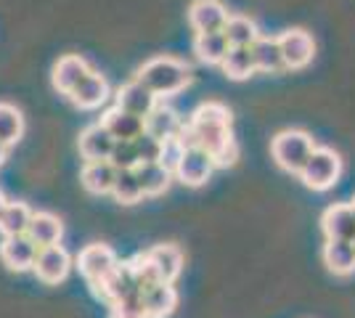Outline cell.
Segmentation results:
<instances>
[{
  "instance_id": "cell-1",
  "label": "cell",
  "mask_w": 355,
  "mask_h": 318,
  "mask_svg": "<svg viewBox=\"0 0 355 318\" xmlns=\"http://www.w3.org/2000/svg\"><path fill=\"white\" fill-rule=\"evenodd\" d=\"M231 109L220 101L196 106L183 125V138L189 146H199L215 159L218 167H228L239 159V143L231 130Z\"/></svg>"
},
{
  "instance_id": "cell-2",
  "label": "cell",
  "mask_w": 355,
  "mask_h": 318,
  "mask_svg": "<svg viewBox=\"0 0 355 318\" xmlns=\"http://www.w3.org/2000/svg\"><path fill=\"white\" fill-rule=\"evenodd\" d=\"M135 80L148 88L157 98H170L175 93L186 91L191 85L193 72L189 64L170 56H157V59H148L144 67H138Z\"/></svg>"
},
{
  "instance_id": "cell-3",
  "label": "cell",
  "mask_w": 355,
  "mask_h": 318,
  "mask_svg": "<svg viewBox=\"0 0 355 318\" xmlns=\"http://www.w3.org/2000/svg\"><path fill=\"white\" fill-rule=\"evenodd\" d=\"M313 149H315V141L305 130H282L270 141L273 162L282 167L284 173H292V175H300V170L305 167Z\"/></svg>"
},
{
  "instance_id": "cell-4",
  "label": "cell",
  "mask_w": 355,
  "mask_h": 318,
  "mask_svg": "<svg viewBox=\"0 0 355 318\" xmlns=\"http://www.w3.org/2000/svg\"><path fill=\"white\" fill-rule=\"evenodd\" d=\"M119 265V258L114 255V249L109 244H88L80 249V255L74 258V268L80 271V276L88 281V287L93 289V294L106 284V279L114 273Z\"/></svg>"
},
{
  "instance_id": "cell-5",
  "label": "cell",
  "mask_w": 355,
  "mask_h": 318,
  "mask_svg": "<svg viewBox=\"0 0 355 318\" xmlns=\"http://www.w3.org/2000/svg\"><path fill=\"white\" fill-rule=\"evenodd\" d=\"M342 175V159L334 149H324L315 146L313 154L308 157L305 167L300 170V181L305 183L313 191H329Z\"/></svg>"
},
{
  "instance_id": "cell-6",
  "label": "cell",
  "mask_w": 355,
  "mask_h": 318,
  "mask_svg": "<svg viewBox=\"0 0 355 318\" xmlns=\"http://www.w3.org/2000/svg\"><path fill=\"white\" fill-rule=\"evenodd\" d=\"M72 265H74L72 255L61 244H51V247H40L37 249L32 273L37 276V281H43L48 287H56V284H61L69 276Z\"/></svg>"
},
{
  "instance_id": "cell-7",
  "label": "cell",
  "mask_w": 355,
  "mask_h": 318,
  "mask_svg": "<svg viewBox=\"0 0 355 318\" xmlns=\"http://www.w3.org/2000/svg\"><path fill=\"white\" fill-rule=\"evenodd\" d=\"M215 167H218L215 159L205 149L186 146V152H183V157H180V162L175 167V178L183 186H189V188H199V186H205L212 178Z\"/></svg>"
},
{
  "instance_id": "cell-8",
  "label": "cell",
  "mask_w": 355,
  "mask_h": 318,
  "mask_svg": "<svg viewBox=\"0 0 355 318\" xmlns=\"http://www.w3.org/2000/svg\"><path fill=\"white\" fill-rule=\"evenodd\" d=\"M279 46H282L284 67L286 69H305L315 56V43L313 35L305 30H286L279 35Z\"/></svg>"
},
{
  "instance_id": "cell-9",
  "label": "cell",
  "mask_w": 355,
  "mask_h": 318,
  "mask_svg": "<svg viewBox=\"0 0 355 318\" xmlns=\"http://www.w3.org/2000/svg\"><path fill=\"white\" fill-rule=\"evenodd\" d=\"M37 249L40 247L32 242L27 233H21V236H3V242H0V263L8 271H16V273L32 271L35 258H37Z\"/></svg>"
},
{
  "instance_id": "cell-10",
  "label": "cell",
  "mask_w": 355,
  "mask_h": 318,
  "mask_svg": "<svg viewBox=\"0 0 355 318\" xmlns=\"http://www.w3.org/2000/svg\"><path fill=\"white\" fill-rule=\"evenodd\" d=\"M74 106L85 109V112H93V109H101V106L112 98V88H109V80H106L101 72L90 69L88 75L77 82V88L69 93Z\"/></svg>"
},
{
  "instance_id": "cell-11",
  "label": "cell",
  "mask_w": 355,
  "mask_h": 318,
  "mask_svg": "<svg viewBox=\"0 0 355 318\" xmlns=\"http://www.w3.org/2000/svg\"><path fill=\"white\" fill-rule=\"evenodd\" d=\"M114 138L106 130L101 122L96 125H88L83 133H80V141H77V149H80V157L85 162H109V157L114 152Z\"/></svg>"
},
{
  "instance_id": "cell-12",
  "label": "cell",
  "mask_w": 355,
  "mask_h": 318,
  "mask_svg": "<svg viewBox=\"0 0 355 318\" xmlns=\"http://www.w3.org/2000/svg\"><path fill=\"white\" fill-rule=\"evenodd\" d=\"M228 8L220 0H193L189 6V24L196 35L202 32H223L228 21Z\"/></svg>"
},
{
  "instance_id": "cell-13",
  "label": "cell",
  "mask_w": 355,
  "mask_h": 318,
  "mask_svg": "<svg viewBox=\"0 0 355 318\" xmlns=\"http://www.w3.org/2000/svg\"><path fill=\"white\" fill-rule=\"evenodd\" d=\"M157 104H159V98L148 91V88H144L138 80H130V82L119 85L117 93H114V106L130 112L135 117H144V120L154 112Z\"/></svg>"
},
{
  "instance_id": "cell-14",
  "label": "cell",
  "mask_w": 355,
  "mask_h": 318,
  "mask_svg": "<svg viewBox=\"0 0 355 318\" xmlns=\"http://www.w3.org/2000/svg\"><path fill=\"white\" fill-rule=\"evenodd\" d=\"M321 231L326 239L355 242V210L353 204H331L321 215Z\"/></svg>"
},
{
  "instance_id": "cell-15",
  "label": "cell",
  "mask_w": 355,
  "mask_h": 318,
  "mask_svg": "<svg viewBox=\"0 0 355 318\" xmlns=\"http://www.w3.org/2000/svg\"><path fill=\"white\" fill-rule=\"evenodd\" d=\"M90 72L88 61L77 53H67L61 56L56 64H53V72H51V80H53V88L61 93V96H69V93L77 88V82Z\"/></svg>"
},
{
  "instance_id": "cell-16",
  "label": "cell",
  "mask_w": 355,
  "mask_h": 318,
  "mask_svg": "<svg viewBox=\"0 0 355 318\" xmlns=\"http://www.w3.org/2000/svg\"><path fill=\"white\" fill-rule=\"evenodd\" d=\"M144 255L157 268L159 279L167 281V284H175V279L183 273V252L178 249L175 244H154Z\"/></svg>"
},
{
  "instance_id": "cell-17",
  "label": "cell",
  "mask_w": 355,
  "mask_h": 318,
  "mask_svg": "<svg viewBox=\"0 0 355 318\" xmlns=\"http://www.w3.org/2000/svg\"><path fill=\"white\" fill-rule=\"evenodd\" d=\"M141 297H144V308H146L148 318H170L178 308V289L167 281L146 287Z\"/></svg>"
},
{
  "instance_id": "cell-18",
  "label": "cell",
  "mask_w": 355,
  "mask_h": 318,
  "mask_svg": "<svg viewBox=\"0 0 355 318\" xmlns=\"http://www.w3.org/2000/svg\"><path fill=\"white\" fill-rule=\"evenodd\" d=\"M183 125H186V120L178 114L173 106L157 104L154 112L144 120V130H146L148 136L159 138V141H167V138H175L178 133L183 130Z\"/></svg>"
},
{
  "instance_id": "cell-19",
  "label": "cell",
  "mask_w": 355,
  "mask_h": 318,
  "mask_svg": "<svg viewBox=\"0 0 355 318\" xmlns=\"http://www.w3.org/2000/svg\"><path fill=\"white\" fill-rule=\"evenodd\" d=\"M101 125L112 133L114 141H135V138L144 133V117H135L130 112L112 106L101 117Z\"/></svg>"
},
{
  "instance_id": "cell-20",
  "label": "cell",
  "mask_w": 355,
  "mask_h": 318,
  "mask_svg": "<svg viewBox=\"0 0 355 318\" xmlns=\"http://www.w3.org/2000/svg\"><path fill=\"white\" fill-rule=\"evenodd\" d=\"M321 258H324V265L334 276H350V273H355V242L326 239Z\"/></svg>"
},
{
  "instance_id": "cell-21",
  "label": "cell",
  "mask_w": 355,
  "mask_h": 318,
  "mask_svg": "<svg viewBox=\"0 0 355 318\" xmlns=\"http://www.w3.org/2000/svg\"><path fill=\"white\" fill-rule=\"evenodd\" d=\"M114 178H117V167L112 165V162H85L83 173H80L83 188L88 194H96V197L112 194Z\"/></svg>"
},
{
  "instance_id": "cell-22",
  "label": "cell",
  "mask_w": 355,
  "mask_h": 318,
  "mask_svg": "<svg viewBox=\"0 0 355 318\" xmlns=\"http://www.w3.org/2000/svg\"><path fill=\"white\" fill-rule=\"evenodd\" d=\"M27 236H30L37 247L61 244V236H64V223H61L53 212H32Z\"/></svg>"
},
{
  "instance_id": "cell-23",
  "label": "cell",
  "mask_w": 355,
  "mask_h": 318,
  "mask_svg": "<svg viewBox=\"0 0 355 318\" xmlns=\"http://www.w3.org/2000/svg\"><path fill=\"white\" fill-rule=\"evenodd\" d=\"M252 56H254V67L257 72H284V56H282V46H279V37H266L260 35L252 46Z\"/></svg>"
},
{
  "instance_id": "cell-24",
  "label": "cell",
  "mask_w": 355,
  "mask_h": 318,
  "mask_svg": "<svg viewBox=\"0 0 355 318\" xmlns=\"http://www.w3.org/2000/svg\"><path fill=\"white\" fill-rule=\"evenodd\" d=\"M223 35H225V40H228L231 48H252L254 40L260 37V30H257L254 19H250V16L231 14L228 21H225V27H223Z\"/></svg>"
},
{
  "instance_id": "cell-25",
  "label": "cell",
  "mask_w": 355,
  "mask_h": 318,
  "mask_svg": "<svg viewBox=\"0 0 355 318\" xmlns=\"http://www.w3.org/2000/svg\"><path fill=\"white\" fill-rule=\"evenodd\" d=\"M228 40L223 32H202L193 37V53L202 64H209V67H220L225 53H228Z\"/></svg>"
},
{
  "instance_id": "cell-26",
  "label": "cell",
  "mask_w": 355,
  "mask_h": 318,
  "mask_svg": "<svg viewBox=\"0 0 355 318\" xmlns=\"http://www.w3.org/2000/svg\"><path fill=\"white\" fill-rule=\"evenodd\" d=\"M135 173H138V181H141V188H144V197H162L164 191L170 188L173 178H175L162 162L138 165L135 167Z\"/></svg>"
},
{
  "instance_id": "cell-27",
  "label": "cell",
  "mask_w": 355,
  "mask_h": 318,
  "mask_svg": "<svg viewBox=\"0 0 355 318\" xmlns=\"http://www.w3.org/2000/svg\"><path fill=\"white\" fill-rule=\"evenodd\" d=\"M32 220V210L24 202H6L0 210V233L3 236H21L27 233Z\"/></svg>"
},
{
  "instance_id": "cell-28",
  "label": "cell",
  "mask_w": 355,
  "mask_h": 318,
  "mask_svg": "<svg viewBox=\"0 0 355 318\" xmlns=\"http://www.w3.org/2000/svg\"><path fill=\"white\" fill-rule=\"evenodd\" d=\"M223 75L228 80H247L257 72L254 67V56H252V48H228L225 59L220 64Z\"/></svg>"
},
{
  "instance_id": "cell-29",
  "label": "cell",
  "mask_w": 355,
  "mask_h": 318,
  "mask_svg": "<svg viewBox=\"0 0 355 318\" xmlns=\"http://www.w3.org/2000/svg\"><path fill=\"white\" fill-rule=\"evenodd\" d=\"M112 197L119 204H138L144 199V188H141L135 170H117V178H114V186H112Z\"/></svg>"
},
{
  "instance_id": "cell-30",
  "label": "cell",
  "mask_w": 355,
  "mask_h": 318,
  "mask_svg": "<svg viewBox=\"0 0 355 318\" xmlns=\"http://www.w3.org/2000/svg\"><path fill=\"white\" fill-rule=\"evenodd\" d=\"M24 136V117L14 104H0V143L16 146Z\"/></svg>"
},
{
  "instance_id": "cell-31",
  "label": "cell",
  "mask_w": 355,
  "mask_h": 318,
  "mask_svg": "<svg viewBox=\"0 0 355 318\" xmlns=\"http://www.w3.org/2000/svg\"><path fill=\"white\" fill-rule=\"evenodd\" d=\"M144 289L135 292V294H128L117 303L109 305V318H148L146 308H144Z\"/></svg>"
},
{
  "instance_id": "cell-32",
  "label": "cell",
  "mask_w": 355,
  "mask_h": 318,
  "mask_svg": "<svg viewBox=\"0 0 355 318\" xmlns=\"http://www.w3.org/2000/svg\"><path fill=\"white\" fill-rule=\"evenodd\" d=\"M135 152H138V162L141 165H151V162H162L164 141L148 136L146 130L135 138Z\"/></svg>"
},
{
  "instance_id": "cell-33",
  "label": "cell",
  "mask_w": 355,
  "mask_h": 318,
  "mask_svg": "<svg viewBox=\"0 0 355 318\" xmlns=\"http://www.w3.org/2000/svg\"><path fill=\"white\" fill-rule=\"evenodd\" d=\"M109 162L117 170H135V167L141 165L138 162V152H135V141H117Z\"/></svg>"
},
{
  "instance_id": "cell-34",
  "label": "cell",
  "mask_w": 355,
  "mask_h": 318,
  "mask_svg": "<svg viewBox=\"0 0 355 318\" xmlns=\"http://www.w3.org/2000/svg\"><path fill=\"white\" fill-rule=\"evenodd\" d=\"M6 154H8V146H6V143H0V165L6 162Z\"/></svg>"
},
{
  "instance_id": "cell-35",
  "label": "cell",
  "mask_w": 355,
  "mask_h": 318,
  "mask_svg": "<svg viewBox=\"0 0 355 318\" xmlns=\"http://www.w3.org/2000/svg\"><path fill=\"white\" fill-rule=\"evenodd\" d=\"M6 202H8V199H6V197H3V194H0V210L6 207Z\"/></svg>"
},
{
  "instance_id": "cell-36",
  "label": "cell",
  "mask_w": 355,
  "mask_h": 318,
  "mask_svg": "<svg viewBox=\"0 0 355 318\" xmlns=\"http://www.w3.org/2000/svg\"><path fill=\"white\" fill-rule=\"evenodd\" d=\"M350 204H353V210H355V199H353V202H350Z\"/></svg>"
}]
</instances>
